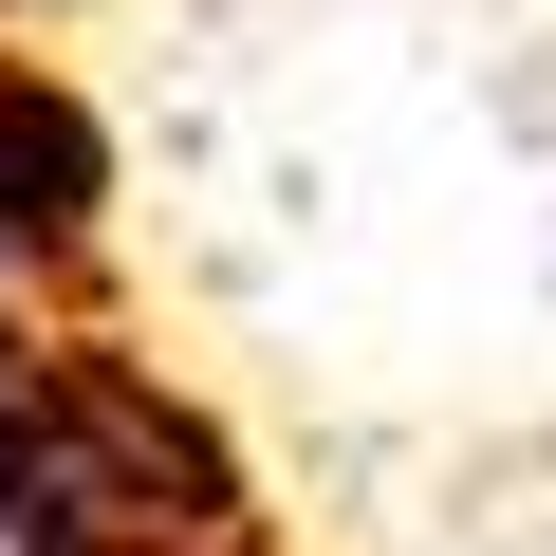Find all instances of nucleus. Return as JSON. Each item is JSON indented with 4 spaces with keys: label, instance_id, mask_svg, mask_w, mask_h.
<instances>
[{
    "label": "nucleus",
    "instance_id": "obj_1",
    "mask_svg": "<svg viewBox=\"0 0 556 556\" xmlns=\"http://www.w3.org/2000/svg\"><path fill=\"white\" fill-rule=\"evenodd\" d=\"M0 556H260L241 464L93 334L0 353Z\"/></svg>",
    "mask_w": 556,
    "mask_h": 556
},
{
    "label": "nucleus",
    "instance_id": "obj_2",
    "mask_svg": "<svg viewBox=\"0 0 556 556\" xmlns=\"http://www.w3.org/2000/svg\"><path fill=\"white\" fill-rule=\"evenodd\" d=\"M93 223H112V149H93V112H75L56 75L0 56V278H75Z\"/></svg>",
    "mask_w": 556,
    "mask_h": 556
}]
</instances>
